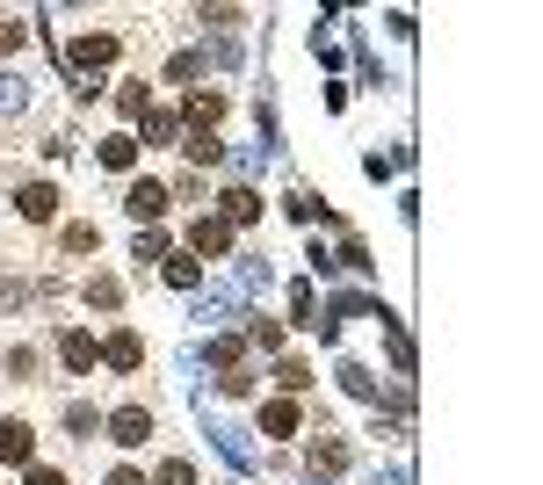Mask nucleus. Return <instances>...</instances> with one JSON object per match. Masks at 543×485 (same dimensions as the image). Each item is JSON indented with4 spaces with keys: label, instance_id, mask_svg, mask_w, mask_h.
I'll use <instances>...</instances> for the list:
<instances>
[{
    "label": "nucleus",
    "instance_id": "b1692460",
    "mask_svg": "<svg viewBox=\"0 0 543 485\" xmlns=\"http://www.w3.org/2000/svg\"><path fill=\"white\" fill-rule=\"evenodd\" d=\"M102 247V225H66V254H95Z\"/></svg>",
    "mask_w": 543,
    "mask_h": 485
},
{
    "label": "nucleus",
    "instance_id": "f257e3e1",
    "mask_svg": "<svg viewBox=\"0 0 543 485\" xmlns=\"http://www.w3.org/2000/svg\"><path fill=\"white\" fill-rule=\"evenodd\" d=\"M116 51H124V37H109V29H80V37L66 44V66L73 73H102V66H116Z\"/></svg>",
    "mask_w": 543,
    "mask_h": 485
},
{
    "label": "nucleus",
    "instance_id": "aec40b11",
    "mask_svg": "<svg viewBox=\"0 0 543 485\" xmlns=\"http://www.w3.org/2000/svg\"><path fill=\"white\" fill-rule=\"evenodd\" d=\"M87 305L116 312V305H124V283H116V276H95V283H87Z\"/></svg>",
    "mask_w": 543,
    "mask_h": 485
},
{
    "label": "nucleus",
    "instance_id": "c85d7f7f",
    "mask_svg": "<svg viewBox=\"0 0 543 485\" xmlns=\"http://www.w3.org/2000/svg\"><path fill=\"white\" fill-rule=\"evenodd\" d=\"M66 428H73V435H95V428H102V413L73 399V406H66Z\"/></svg>",
    "mask_w": 543,
    "mask_h": 485
},
{
    "label": "nucleus",
    "instance_id": "ddd939ff",
    "mask_svg": "<svg viewBox=\"0 0 543 485\" xmlns=\"http://www.w3.org/2000/svg\"><path fill=\"white\" fill-rule=\"evenodd\" d=\"M160 276H167L174 290H196V283H203V261H196V254H167V261H160Z\"/></svg>",
    "mask_w": 543,
    "mask_h": 485
},
{
    "label": "nucleus",
    "instance_id": "72a5a7b5",
    "mask_svg": "<svg viewBox=\"0 0 543 485\" xmlns=\"http://www.w3.org/2000/svg\"><path fill=\"white\" fill-rule=\"evenodd\" d=\"M341 268H355V276H370V247H362V239H348V247H341Z\"/></svg>",
    "mask_w": 543,
    "mask_h": 485
},
{
    "label": "nucleus",
    "instance_id": "20e7f679",
    "mask_svg": "<svg viewBox=\"0 0 543 485\" xmlns=\"http://www.w3.org/2000/svg\"><path fill=\"white\" fill-rule=\"evenodd\" d=\"M58 362H66L73 377H87V370H95V362H102V348H95V333H80V326H66V333H58Z\"/></svg>",
    "mask_w": 543,
    "mask_h": 485
},
{
    "label": "nucleus",
    "instance_id": "c9c22d12",
    "mask_svg": "<svg viewBox=\"0 0 543 485\" xmlns=\"http://www.w3.org/2000/svg\"><path fill=\"white\" fill-rule=\"evenodd\" d=\"M22 485H66V478H58L51 464H22Z\"/></svg>",
    "mask_w": 543,
    "mask_h": 485
},
{
    "label": "nucleus",
    "instance_id": "6ab92c4d",
    "mask_svg": "<svg viewBox=\"0 0 543 485\" xmlns=\"http://www.w3.org/2000/svg\"><path fill=\"white\" fill-rule=\"evenodd\" d=\"M116 109H124V116H138V124H145V109H153V95H145V80H124V87H116Z\"/></svg>",
    "mask_w": 543,
    "mask_h": 485
},
{
    "label": "nucleus",
    "instance_id": "9d476101",
    "mask_svg": "<svg viewBox=\"0 0 543 485\" xmlns=\"http://www.w3.org/2000/svg\"><path fill=\"white\" fill-rule=\"evenodd\" d=\"M102 362H109V370H138V362H145V341H138V333H109V341H102Z\"/></svg>",
    "mask_w": 543,
    "mask_h": 485
},
{
    "label": "nucleus",
    "instance_id": "f704fd0d",
    "mask_svg": "<svg viewBox=\"0 0 543 485\" xmlns=\"http://www.w3.org/2000/svg\"><path fill=\"white\" fill-rule=\"evenodd\" d=\"M29 44V22H0V51H22Z\"/></svg>",
    "mask_w": 543,
    "mask_h": 485
},
{
    "label": "nucleus",
    "instance_id": "2eb2a0df",
    "mask_svg": "<svg viewBox=\"0 0 543 485\" xmlns=\"http://www.w3.org/2000/svg\"><path fill=\"white\" fill-rule=\"evenodd\" d=\"M312 464H319V471H348V442H334V428H319V442H312Z\"/></svg>",
    "mask_w": 543,
    "mask_h": 485
},
{
    "label": "nucleus",
    "instance_id": "4468645a",
    "mask_svg": "<svg viewBox=\"0 0 543 485\" xmlns=\"http://www.w3.org/2000/svg\"><path fill=\"white\" fill-rule=\"evenodd\" d=\"M95 160H102V167H116V174H124V167L138 160V138H131V131H116V138H102V153H95Z\"/></svg>",
    "mask_w": 543,
    "mask_h": 485
},
{
    "label": "nucleus",
    "instance_id": "7ed1b4c3",
    "mask_svg": "<svg viewBox=\"0 0 543 485\" xmlns=\"http://www.w3.org/2000/svg\"><path fill=\"white\" fill-rule=\"evenodd\" d=\"M189 254H196V261H225V254H232V225L196 218V225H189Z\"/></svg>",
    "mask_w": 543,
    "mask_h": 485
},
{
    "label": "nucleus",
    "instance_id": "412c9836",
    "mask_svg": "<svg viewBox=\"0 0 543 485\" xmlns=\"http://www.w3.org/2000/svg\"><path fill=\"white\" fill-rule=\"evenodd\" d=\"M232 305H239V290H210V297H196V319L210 326V319H225Z\"/></svg>",
    "mask_w": 543,
    "mask_h": 485
},
{
    "label": "nucleus",
    "instance_id": "7c9ffc66",
    "mask_svg": "<svg viewBox=\"0 0 543 485\" xmlns=\"http://www.w3.org/2000/svg\"><path fill=\"white\" fill-rule=\"evenodd\" d=\"M218 384H225V399H247V391H254V370H247V362H239V370H225Z\"/></svg>",
    "mask_w": 543,
    "mask_h": 485
},
{
    "label": "nucleus",
    "instance_id": "0eeeda50",
    "mask_svg": "<svg viewBox=\"0 0 543 485\" xmlns=\"http://www.w3.org/2000/svg\"><path fill=\"white\" fill-rule=\"evenodd\" d=\"M167 189H160V181H131V196H124V210H131V218L145 225V218H167Z\"/></svg>",
    "mask_w": 543,
    "mask_h": 485
},
{
    "label": "nucleus",
    "instance_id": "423d86ee",
    "mask_svg": "<svg viewBox=\"0 0 543 485\" xmlns=\"http://www.w3.org/2000/svg\"><path fill=\"white\" fill-rule=\"evenodd\" d=\"M0 464H37V428L29 420H0Z\"/></svg>",
    "mask_w": 543,
    "mask_h": 485
},
{
    "label": "nucleus",
    "instance_id": "4be33fe9",
    "mask_svg": "<svg viewBox=\"0 0 543 485\" xmlns=\"http://www.w3.org/2000/svg\"><path fill=\"white\" fill-rule=\"evenodd\" d=\"M341 391H348V399H377V377L362 370V362H348V370H341Z\"/></svg>",
    "mask_w": 543,
    "mask_h": 485
},
{
    "label": "nucleus",
    "instance_id": "a878e982",
    "mask_svg": "<svg viewBox=\"0 0 543 485\" xmlns=\"http://www.w3.org/2000/svg\"><path fill=\"white\" fill-rule=\"evenodd\" d=\"M153 485H196V464H181V457H167V464L153 471Z\"/></svg>",
    "mask_w": 543,
    "mask_h": 485
},
{
    "label": "nucleus",
    "instance_id": "5701e85b",
    "mask_svg": "<svg viewBox=\"0 0 543 485\" xmlns=\"http://www.w3.org/2000/svg\"><path fill=\"white\" fill-rule=\"evenodd\" d=\"M22 102H29V87L15 73H0V116H22Z\"/></svg>",
    "mask_w": 543,
    "mask_h": 485
},
{
    "label": "nucleus",
    "instance_id": "f8f14e48",
    "mask_svg": "<svg viewBox=\"0 0 543 485\" xmlns=\"http://www.w3.org/2000/svg\"><path fill=\"white\" fill-rule=\"evenodd\" d=\"M297 420H305V413H297V399H268V406H261V435H297Z\"/></svg>",
    "mask_w": 543,
    "mask_h": 485
},
{
    "label": "nucleus",
    "instance_id": "2f4dec72",
    "mask_svg": "<svg viewBox=\"0 0 543 485\" xmlns=\"http://www.w3.org/2000/svg\"><path fill=\"white\" fill-rule=\"evenodd\" d=\"M210 362H225V370H239V333H218V341H210Z\"/></svg>",
    "mask_w": 543,
    "mask_h": 485
},
{
    "label": "nucleus",
    "instance_id": "bb28decb",
    "mask_svg": "<svg viewBox=\"0 0 543 485\" xmlns=\"http://www.w3.org/2000/svg\"><path fill=\"white\" fill-rule=\"evenodd\" d=\"M290 312L305 319V326H319V297H312V283H297V290H290Z\"/></svg>",
    "mask_w": 543,
    "mask_h": 485
},
{
    "label": "nucleus",
    "instance_id": "1a4fd4ad",
    "mask_svg": "<svg viewBox=\"0 0 543 485\" xmlns=\"http://www.w3.org/2000/svg\"><path fill=\"white\" fill-rule=\"evenodd\" d=\"M210 435H218V449L239 464V471H261V457H254V442H247V428H225V420H210Z\"/></svg>",
    "mask_w": 543,
    "mask_h": 485
},
{
    "label": "nucleus",
    "instance_id": "c756f323",
    "mask_svg": "<svg viewBox=\"0 0 543 485\" xmlns=\"http://www.w3.org/2000/svg\"><path fill=\"white\" fill-rule=\"evenodd\" d=\"M276 384H283V391H305V384H312V370L290 355V362H276Z\"/></svg>",
    "mask_w": 543,
    "mask_h": 485
},
{
    "label": "nucleus",
    "instance_id": "6e6552de",
    "mask_svg": "<svg viewBox=\"0 0 543 485\" xmlns=\"http://www.w3.org/2000/svg\"><path fill=\"white\" fill-rule=\"evenodd\" d=\"M181 116H189L196 131H218V124H225V95H218V87H196V95H189V109H181Z\"/></svg>",
    "mask_w": 543,
    "mask_h": 485
},
{
    "label": "nucleus",
    "instance_id": "dca6fc26",
    "mask_svg": "<svg viewBox=\"0 0 543 485\" xmlns=\"http://www.w3.org/2000/svg\"><path fill=\"white\" fill-rule=\"evenodd\" d=\"M181 138V116H167V109H145V138L138 145H174Z\"/></svg>",
    "mask_w": 543,
    "mask_h": 485
},
{
    "label": "nucleus",
    "instance_id": "9b49d317",
    "mask_svg": "<svg viewBox=\"0 0 543 485\" xmlns=\"http://www.w3.org/2000/svg\"><path fill=\"white\" fill-rule=\"evenodd\" d=\"M261 218V196L254 189H225L218 196V225H254Z\"/></svg>",
    "mask_w": 543,
    "mask_h": 485
},
{
    "label": "nucleus",
    "instance_id": "393cba45",
    "mask_svg": "<svg viewBox=\"0 0 543 485\" xmlns=\"http://www.w3.org/2000/svg\"><path fill=\"white\" fill-rule=\"evenodd\" d=\"M247 341H254V348H283V319H261V312H254V326H247Z\"/></svg>",
    "mask_w": 543,
    "mask_h": 485
},
{
    "label": "nucleus",
    "instance_id": "a211bd4d",
    "mask_svg": "<svg viewBox=\"0 0 543 485\" xmlns=\"http://www.w3.org/2000/svg\"><path fill=\"white\" fill-rule=\"evenodd\" d=\"M131 261L153 276V261H167V232H138V247H131Z\"/></svg>",
    "mask_w": 543,
    "mask_h": 485
},
{
    "label": "nucleus",
    "instance_id": "e433bc0d",
    "mask_svg": "<svg viewBox=\"0 0 543 485\" xmlns=\"http://www.w3.org/2000/svg\"><path fill=\"white\" fill-rule=\"evenodd\" d=\"M109 485H145V478L138 471H109Z\"/></svg>",
    "mask_w": 543,
    "mask_h": 485
},
{
    "label": "nucleus",
    "instance_id": "473e14b6",
    "mask_svg": "<svg viewBox=\"0 0 543 485\" xmlns=\"http://www.w3.org/2000/svg\"><path fill=\"white\" fill-rule=\"evenodd\" d=\"M203 73V58L196 51H181V58H167V80H196Z\"/></svg>",
    "mask_w": 543,
    "mask_h": 485
},
{
    "label": "nucleus",
    "instance_id": "39448f33",
    "mask_svg": "<svg viewBox=\"0 0 543 485\" xmlns=\"http://www.w3.org/2000/svg\"><path fill=\"white\" fill-rule=\"evenodd\" d=\"M15 210H22L29 225H51V218H58V189H51V181H22V189H15Z\"/></svg>",
    "mask_w": 543,
    "mask_h": 485
},
{
    "label": "nucleus",
    "instance_id": "f3484780",
    "mask_svg": "<svg viewBox=\"0 0 543 485\" xmlns=\"http://www.w3.org/2000/svg\"><path fill=\"white\" fill-rule=\"evenodd\" d=\"M196 167H210V160H225V145H218V131H189V145H181Z\"/></svg>",
    "mask_w": 543,
    "mask_h": 485
},
{
    "label": "nucleus",
    "instance_id": "cd10ccee",
    "mask_svg": "<svg viewBox=\"0 0 543 485\" xmlns=\"http://www.w3.org/2000/svg\"><path fill=\"white\" fill-rule=\"evenodd\" d=\"M8 377H15V384H37V348H15V355H8Z\"/></svg>",
    "mask_w": 543,
    "mask_h": 485
},
{
    "label": "nucleus",
    "instance_id": "f03ea898",
    "mask_svg": "<svg viewBox=\"0 0 543 485\" xmlns=\"http://www.w3.org/2000/svg\"><path fill=\"white\" fill-rule=\"evenodd\" d=\"M109 442H124V449L153 442V406H116L109 413Z\"/></svg>",
    "mask_w": 543,
    "mask_h": 485
}]
</instances>
